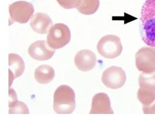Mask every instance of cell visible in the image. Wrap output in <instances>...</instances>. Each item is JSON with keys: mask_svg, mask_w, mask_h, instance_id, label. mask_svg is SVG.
Listing matches in <instances>:
<instances>
[{"mask_svg": "<svg viewBox=\"0 0 155 121\" xmlns=\"http://www.w3.org/2000/svg\"><path fill=\"white\" fill-rule=\"evenodd\" d=\"M100 0H80L77 10L82 14L92 15L98 10Z\"/></svg>", "mask_w": 155, "mask_h": 121, "instance_id": "9a60e30c", "label": "cell"}, {"mask_svg": "<svg viewBox=\"0 0 155 121\" xmlns=\"http://www.w3.org/2000/svg\"><path fill=\"white\" fill-rule=\"evenodd\" d=\"M54 53V49H51L45 40L36 41L28 48V54L31 58L41 61L50 59Z\"/></svg>", "mask_w": 155, "mask_h": 121, "instance_id": "ba28073f", "label": "cell"}, {"mask_svg": "<svg viewBox=\"0 0 155 121\" xmlns=\"http://www.w3.org/2000/svg\"><path fill=\"white\" fill-rule=\"evenodd\" d=\"M90 114H113L114 111L111 107L110 99L105 93L100 92L96 94L92 98Z\"/></svg>", "mask_w": 155, "mask_h": 121, "instance_id": "30bf717a", "label": "cell"}, {"mask_svg": "<svg viewBox=\"0 0 155 121\" xmlns=\"http://www.w3.org/2000/svg\"><path fill=\"white\" fill-rule=\"evenodd\" d=\"M54 110L58 114H71L76 109V95L68 85H61L54 94Z\"/></svg>", "mask_w": 155, "mask_h": 121, "instance_id": "7a4b0ae2", "label": "cell"}, {"mask_svg": "<svg viewBox=\"0 0 155 121\" xmlns=\"http://www.w3.org/2000/svg\"><path fill=\"white\" fill-rule=\"evenodd\" d=\"M30 25L37 33L47 34L53 25V23L48 15L38 12L32 16Z\"/></svg>", "mask_w": 155, "mask_h": 121, "instance_id": "8fae6325", "label": "cell"}, {"mask_svg": "<svg viewBox=\"0 0 155 121\" xmlns=\"http://www.w3.org/2000/svg\"><path fill=\"white\" fill-rule=\"evenodd\" d=\"M8 11L11 20L23 24L26 23L32 18L35 8L30 2L18 1L11 4Z\"/></svg>", "mask_w": 155, "mask_h": 121, "instance_id": "5b68a950", "label": "cell"}, {"mask_svg": "<svg viewBox=\"0 0 155 121\" xmlns=\"http://www.w3.org/2000/svg\"><path fill=\"white\" fill-rule=\"evenodd\" d=\"M140 32L143 42L155 47V0H147L142 7Z\"/></svg>", "mask_w": 155, "mask_h": 121, "instance_id": "6da1fadb", "label": "cell"}, {"mask_svg": "<svg viewBox=\"0 0 155 121\" xmlns=\"http://www.w3.org/2000/svg\"><path fill=\"white\" fill-rule=\"evenodd\" d=\"M135 65L139 71L152 73L155 71V47H142L135 54Z\"/></svg>", "mask_w": 155, "mask_h": 121, "instance_id": "8992f818", "label": "cell"}, {"mask_svg": "<svg viewBox=\"0 0 155 121\" xmlns=\"http://www.w3.org/2000/svg\"><path fill=\"white\" fill-rule=\"evenodd\" d=\"M74 63L78 70L87 72L95 67L97 64L96 55L92 51L87 49L79 51L75 56Z\"/></svg>", "mask_w": 155, "mask_h": 121, "instance_id": "9c48e42d", "label": "cell"}, {"mask_svg": "<svg viewBox=\"0 0 155 121\" xmlns=\"http://www.w3.org/2000/svg\"><path fill=\"white\" fill-rule=\"evenodd\" d=\"M143 111L145 114H152L155 113V101L151 104L145 106L143 105Z\"/></svg>", "mask_w": 155, "mask_h": 121, "instance_id": "d6986e66", "label": "cell"}, {"mask_svg": "<svg viewBox=\"0 0 155 121\" xmlns=\"http://www.w3.org/2000/svg\"><path fill=\"white\" fill-rule=\"evenodd\" d=\"M139 85L140 87L155 90V71L141 73L139 77Z\"/></svg>", "mask_w": 155, "mask_h": 121, "instance_id": "e0dca14e", "label": "cell"}, {"mask_svg": "<svg viewBox=\"0 0 155 121\" xmlns=\"http://www.w3.org/2000/svg\"><path fill=\"white\" fill-rule=\"evenodd\" d=\"M102 81L107 87L112 90L119 89L126 83V73L120 67L111 66L103 72Z\"/></svg>", "mask_w": 155, "mask_h": 121, "instance_id": "52a82bcc", "label": "cell"}, {"mask_svg": "<svg viewBox=\"0 0 155 121\" xmlns=\"http://www.w3.org/2000/svg\"><path fill=\"white\" fill-rule=\"evenodd\" d=\"M8 79H9V87L12 82L17 77L21 76L25 70V64L22 58L16 54H8Z\"/></svg>", "mask_w": 155, "mask_h": 121, "instance_id": "7c38bea8", "label": "cell"}, {"mask_svg": "<svg viewBox=\"0 0 155 121\" xmlns=\"http://www.w3.org/2000/svg\"><path fill=\"white\" fill-rule=\"evenodd\" d=\"M71 34L67 25L64 23H57L49 30L47 37L49 46L53 49H61L70 42Z\"/></svg>", "mask_w": 155, "mask_h": 121, "instance_id": "277c9868", "label": "cell"}, {"mask_svg": "<svg viewBox=\"0 0 155 121\" xmlns=\"http://www.w3.org/2000/svg\"><path fill=\"white\" fill-rule=\"evenodd\" d=\"M137 96L138 100L143 105H150L155 101V90L140 87L137 91Z\"/></svg>", "mask_w": 155, "mask_h": 121, "instance_id": "2e32d148", "label": "cell"}, {"mask_svg": "<svg viewBox=\"0 0 155 121\" xmlns=\"http://www.w3.org/2000/svg\"><path fill=\"white\" fill-rule=\"evenodd\" d=\"M8 106H9L8 113L10 114L29 113V109L27 105L25 104L24 103L21 102V101H18L16 92L12 88L9 89V102H8Z\"/></svg>", "mask_w": 155, "mask_h": 121, "instance_id": "5bb4252c", "label": "cell"}, {"mask_svg": "<svg viewBox=\"0 0 155 121\" xmlns=\"http://www.w3.org/2000/svg\"><path fill=\"white\" fill-rule=\"evenodd\" d=\"M35 79L38 83L45 85L51 82L54 78L55 72L53 68L48 65H42L35 69Z\"/></svg>", "mask_w": 155, "mask_h": 121, "instance_id": "4fadbf2b", "label": "cell"}, {"mask_svg": "<svg viewBox=\"0 0 155 121\" xmlns=\"http://www.w3.org/2000/svg\"><path fill=\"white\" fill-rule=\"evenodd\" d=\"M97 49L102 57L111 59L121 54L123 46L118 37L114 34H107L99 41Z\"/></svg>", "mask_w": 155, "mask_h": 121, "instance_id": "3957f363", "label": "cell"}, {"mask_svg": "<svg viewBox=\"0 0 155 121\" xmlns=\"http://www.w3.org/2000/svg\"><path fill=\"white\" fill-rule=\"evenodd\" d=\"M59 5L66 9L77 8L78 6L80 0H57Z\"/></svg>", "mask_w": 155, "mask_h": 121, "instance_id": "ac0fdd59", "label": "cell"}]
</instances>
